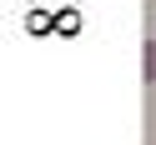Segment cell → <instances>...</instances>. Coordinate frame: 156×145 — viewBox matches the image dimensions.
<instances>
[{
    "mask_svg": "<svg viewBox=\"0 0 156 145\" xmlns=\"http://www.w3.org/2000/svg\"><path fill=\"white\" fill-rule=\"evenodd\" d=\"M141 70H146V80H156V40H146V50H141Z\"/></svg>",
    "mask_w": 156,
    "mask_h": 145,
    "instance_id": "1",
    "label": "cell"
}]
</instances>
